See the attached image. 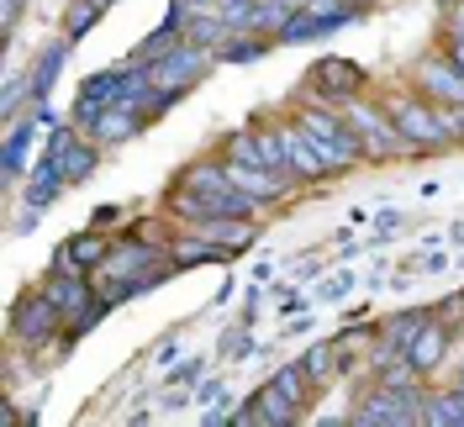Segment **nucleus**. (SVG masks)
Here are the masks:
<instances>
[{"mask_svg": "<svg viewBox=\"0 0 464 427\" xmlns=\"http://www.w3.org/2000/svg\"><path fill=\"white\" fill-rule=\"evenodd\" d=\"M443 48H449V58L464 69V32H449V43H443Z\"/></svg>", "mask_w": 464, "mask_h": 427, "instance_id": "a878e982", "label": "nucleus"}, {"mask_svg": "<svg viewBox=\"0 0 464 427\" xmlns=\"http://www.w3.org/2000/svg\"><path fill=\"white\" fill-rule=\"evenodd\" d=\"M69 48H74V37H58V43H43V53L32 58V106H43L48 101V90H53L58 80V69L69 63Z\"/></svg>", "mask_w": 464, "mask_h": 427, "instance_id": "a211bd4d", "label": "nucleus"}, {"mask_svg": "<svg viewBox=\"0 0 464 427\" xmlns=\"http://www.w3.org/2000/svg\"><path fill=\"white\" fill-rule=\"evenodd\" d=\"M449 127H454V138H459V148H464V106H449Z\"/></svg>", "mask_w": 464, "mask_h": 427, "instance_id": "bb28decb", "label": "nucleus"}, {"mask_svg": "<svg viewBox=\"0 0 464 427\" xmlns=\"http://www.w3.org/2000/svg\"><path fill=\"white\" fill-rule=\"evenodd\" d=\"M295 121H301L306 138L317 142L327 174H343V170H353V164H364V148H359V138H353V127H348V116L338 112V106L306 101V106L295 112Z\"/></svg>", "mask_w": 464, "mask_h": 427, "instance_id": "7ed1b4c3", "label": "nucleus"}, {"mask_svg": "<svg viewBox=\"0 0 464 427\" xmlns=\"http://www.w3.org/2000/svg\"><path fill=\"white\" fill-rule=\"evenodd\" d=\"M138 58H127V63H116V69H101V74H90L85 85H80V95H74V112H69V121L74 127H90L101 112H111V106H121L127 101V90H132V80H138Z\"/></svg>", "mask_w": 464, "mask_h": 427, "instance_id": "0eeeda50", "label": "nucleus"}, {"mask_svg": "<svg viewBox=\"0 0 464 427\" xmlns=\"http://www.w3.org/2000/svg\"><path fill=\"white\" fill-rule=\"evenodd\" d=\"M69 338H74V333H69L63 312L43 296V285H37V290H22V296L11 301V343H16V348H27L32 359H37L43 348H53V354H58Z\"/></svg>", "mask_w": 464, "mask_h": 427, "instance_id": "20e7f679", "label": "nucleus"}, {"mask_svg": "<svg viewBox=\"0 0 464 427\" xmlns=\"http://www.w3.org/2000/svg\"><path fill=\"white\" fill-rule=\"evenodd\" d=\"M232 422H243V427H290V422H301V406H295L275 380H264L259 391L237 406Z\"/></svg>", "mask_w": 464, "mask_h": 427, "instance_id": "9b49d317", "label": "nucleus"}, {"mask_svg": "<svg viewBox=\"0 0 464 427\" xmlns=\"http://www.w3.org/2000/svg\"><path fill=\"white\" fill-rule=\"evenodd\" d=\"M433 316H443V322L459 333V327H464V290H459V296H443V301L433 306Z\"/></svg>", "mask_w": 464, "mask_h": 427, "instance_id": "b1692460", "label": "nucleus"}, {"mask_svg": "<svg viewBox=\"0 0 464 427\" xmlns=\"http://www.w3.org/2000/svg\"><path fill=\"white\" fill-rule=\"evenodd\" d=\"M385 106L396 116L401 138L411 142V153H449V148H459L454 127H449V106L428 101L422 90H396V95H385Z\"/></svg>", "mask_w": 464, "mask_h": 427, "instance_id": "f03ea898", "label": "nucleus"}, {"mask_svg": "<svg viewBox=\"0 0 464 427\" xmlns=\"http://www.w3.org/2000/svg\"><path fill=\"white\" fill-rule=\"evenodd\" d=\"M264 48H269V43H264L259 32H232L217 58H222V63H254V58H264Z\"/></svg>", "mask_w": 464, "mask_h": 427, "instance_id": "5701e85b", "label": "nucleus"}, {"mask_svg": "<svg viewBox=\"0 0 464 427\" xmlns=\"http://www.w3.org/2000/svg\"><path fill=\"white\" fill-rule=\"evenodd\" d=\"M22 5H27V0H0V27H5V32H16V22H22Z\"/></svg>", "mask_w": 464, "mask_h": 427, "instance_id": "393cba45", "label": "nucleus"}, {"mask_svg": "<svg viewBox=\"0 0 464 427\" xmlns=\"http://www.w3.org/2000/svg\"><path fill=\"white\" fill-rule=\"evenodd\" d=\"M343 116L353 127V138H359V148H364V159H411V142L401 138V127H396V116H391L385 101L359 95Z\"/></svg>", "mask_w": 464, "mask_h": 427, "instance_id": "39448f33", "label": "nucleus"}, {"mask_svg": "<svg viewBox=\"0 0 464 427\" xmlns=\"http://www.w3.org/2000/svg\"><path fill=\"white\" fill-rule=\"evenodd\" d=\"M280 142H285V174H295V185L327 180V164H322L317 142L301 132V121H280Z\"/></svg>", "mask_w": 464, "mask_h": 427, "instance_id": "f8f14e48", "label": "nucleus"}, {"mask_svg": "<svg viewBox=\"0 0 464 427\" xmlns=\"http://www.w3.org/2000/svg\"><path fill=\"white\" fill-rule=\"evenodd\" d=\"M106 5H116V0H106Z\"/></svg>", "mask_w": 464, "mask_h": 427, "instance_id": "7c9ffc66", "label": "nucleus"}, {"mask_svg": "<svg viewBox=\"0 0 464 427\" xmlns=\"http://www.w3.org/2000/svg\"><path fill=\"white\" fill-rule=\"evenodd\" d=\"M106 254H111V238H101V232H74V238L58 243L53 269H69V275H101Z\"/></svg>", "mask_w": 464, "mask_h": 427, "instance_id": "ddd939ff", "label": "nucleus"}, {"mask_svg": "<svg viewBox=\"0 0 464 427\" xmlns=\"http://www.w3.org/2000/svg\"><path fill=\"white\" fill-rule=\"evenodd\" d=\"M353 5H370V0H353Z\"/></svg>", "mask_w": 464, "mask_h": 427, "instance_id": "c756f323", "label": "nucleus"}, {"mask_svg": "<svg viewBox=\"0 0 464 427\" xmlns=\"http://www.w3.org/2000/svg\"><path fill=\"white\" fill-rule=\"evenodd\" d=\"M459 391H464V370H459Z\"/></svg>", "mask_w": 464, "mask_h": 427, "instance_id": "c85d7f7f", "label": "nucleus"}, {"mask_svg": "<svg viewBox=\"0 0 464 427\" xmlns=\"http://www.w3.org/2000/svg\"><path fill=\"white\" fill-rule=\"evenodd\" d=\"M101 11H106V0H69V5H63V37L80 43V37L101 22Z\"/></svg>", "mask_w": 464, "mask_h": 427, "instance_id": "4be33fe9", "label": "nucleus"}, {"mask_svg": "<svg viewBox=\"0 0 464 427\" xmlns=\"http://www.w3.org/2000/svg\"><path fill=\"white\" fill-rule=\"evenodd\" d=\"M63 190H69L63 170H58L48 153H43V159L27 170V196H22V206H27V222H32V217H43V211H48V206L63 196Z\"/></svg>", "mask_w": 464, "mask_h": 427, "instance_id": "2eb2a0df", "label": "nucleus"}, {"mask_svg": "<svg viewBox=\"0 0 464 427\" xmlns=\"http://www.w3.org/2000/svg\"><path fill=\"white\" fill-rule=\"evenodd\" d=\"M301 370H306V380H312V391H327V385H338L348 370V354L338 338H322L312 343L306 354H301Z\"/></svg>", "mask_w": 464, "mask_h": 427, "instance_id": "dca6fc26", "label": "nucleus"}, {"mask_svg": "<svg viewBox=\"0 0 464 427\" xmlns=\"http://www.w3.org/2000/svg\"><path fill=\"white\" fill-rule=\"evenodd\" d=\"M449 32H464V0H454V5H449Z\"/></svg>", "mask_w": 464, "mask_h": 427, "instance_id": "cd10ccee", "label": "nucleus"}, {"mask_svg": "<svg viewBox=\"0 0 464 427\" xmlns=\"http://www.w3.org/2000/svg\"><path fill=\"white\" fill-rule=\"evenodd\" d=\"M417 90L438 106H464V69L449 58V48H438L417 63Z\"/></svg>", "mask_w": 464, "mask_h": 427, "instance_id": "9d476101", "label": "nucleus"}, {"mask_svg": "<svg viewBox=\"0 0 464 427\" xmlns=\"http://www.w3.org/2000/svg\"><path fill=\"white\" fill-rule=\"evenodd\" d=\"M422 401H428L422 385H380L375 380V391L359 396V406H353L348 422H359V427H417L422 422Z\"/></svg>", "mask_w": 464, "mask_h": 427, "instance_id": "423d86ee", "label": "nucleus"}, {"mask_svg": "<svg viewBox=\"0 0 464 427\" xmlns=\"http://www.w3.org/2000/svg\"><path fill=\"white\" fill-rule=\"evenodd\" d=\"M359 95H364L359 63H348V58H322V63H312V74H306V101H322V106L348 112Z\"/></svg>", "mask_w": 464, "mask_h": 427, "instance_id": "1a4fd4ad", "label": "nucleus"}, {"mask_svg": "<svg viewBox=\"0 0 464 427\" xmlns=\"http://www.w3.org/2000/svg\"><path fill=\"white\" fill-rule=\"evenodd\" d=\"M422 427H464V391L449 385V391H433L422 401Z\"/></svg>", "mask_w": 464, "mask_h": 427, "instance_id": "aec40b11", "label": "nucleus"}, {"mask_svg": "<svg viewBox=\"0 0 464 427\" xmlns=\"http://www.w3.org/2000/svg\"><path fill=\"white\" fill-rule=\"evenodd\" d=\"M174 275V258H169V238L164 243H153L148 232H127V238H116L106 264H101V296L106 301H127V296H143L153 290L159 280H169Z\"/></svg>", "mask_w": 464, "mask_h": 427, "instance_id": "f257e3e1", "label": "nucleus"}, {"mask_svg": "<svg viewBox=\"0 0 464 427\" xmlns=\"http://www.w3.org/2000/svg\"><path fill=\"white\" fill-rule=\"evenodd\" d=\"M449 348H454V327H449L443 316H428V322H422V333L406 343L401 354H406V359H411V364H417L422 374H433V370H443Z\"/></svg>", "mask_w": 464, "mask_h": 427, "instance_id": "4468645a", "label": "nucleus"}, {"mask_svg": "<svg viewBox=\"0 0 464 427\" xmlns=\"http://www.w3.org/2000/svg\"><path fill=\"white\" fill-rule=\"evenodd\" d=\"M211 63H217V53L211 48H201V43H179V48H169L164 58H153L148 63V74H153V85L164 90V95H185V90H196L211 74Z\"/></svg>", "mask_w": 464, "mask_h": 427, "instance_id": "6e6552de", "label": "nucleus"}, {"mask_svg": "<svg viewBox=\"0 0 464 427\" xmlns=\"http://www.w3.org/2000/svg\"><path fill=\"white\" fill-rule=\"evenodd\" d=\"M428 316H433V312H422V306H417V312L385 316V322H380V348H406V343L422 333V322H428Z\"/></svg>", "mask_w": 464, "mask_h": 427, "instance_id": "412c9836", "label": "nucleus"}, {"mask_svg": "<svg viewBox=\"0 0 464 427\" xmlns=\"http://www.w3.org/2000/svg\"><path fill=\"white\" fill-rule=\"evenodd\" d=\"M32 138H37V121H16V116H11V132H5V185H16V180L27 174Z\"/></svg>", "mask_w": 464, "mask_h": 427, "instance_id": "6ab92c4d", "label": "nucleus"}, {"mask_svg": "<svg viewBox=\"0 0 464 427\" xmlns=\"http://www.w3.org/2000/svg\"><path fill=\"white\" fill-rule=\"evenodd\" d=\"M143 127H148V116H143V112H132V106H111V112H101V116H95V121H90L85 132H90L95 142H101V148H121V142H132V138H138Z\"/></svg>", "mask_w": 464, "mask_h": 427, "instance_id": "f3484780", "label": "nucleus"}]
</instances>
